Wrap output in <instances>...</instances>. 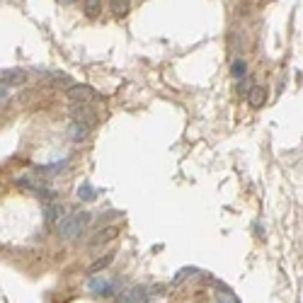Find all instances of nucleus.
<instances>
[{
	"label": "nucleus",
	"instance_id": "4",
	"mask_svg": "<svg viewBox=\"0 0 303 303\" xmlns=\"http://www.w3.org/2000/svg\"><path fill=\"white\" fill-rule=\"evenodd\" d=\"M24 82H27V73L22 68H5L0 73V85L12 88V85H24Z\"/></svg>",
	"mask_w": 303,
	"mask_h": 303
},
{
	"label": "nucleus",
	"instance_id": "10",
	"mask_svg": "<svg viewBox=\"0 0 303 303\" xmlns=\"http://www.w3.org/2000/svg\"><path fill=\"white\" fill-rule=\"evenodd\" d=\"M44 218H46V224L48 226H54V224H61L64 221V206L61 204H48L46 208H44Z\"/></svg>",
	"mask_w": 303,
	"mask_h": 303
},
{
	"label": "nucleus",
	"instance_id": "11",
	"mask_svg": "<svg viewBox=\"0 0 303 303\" xmlns=\"http://www.w3.org/2000/svg\"><path fill=\"white\" fill-rule=\"evenodd\" d=\"M112 262H114V252H107L104 257H100V260H95V262H92V264L88 267V272H90L92 276H95V274H102V272L107 270V267H110Z\"/></svg>",
	"mask_w": 303,
	"mask_h": 303
},
{
	"label": "nucleus",
	"instance_id": "2",
	"mask_svg": "<svg viewBox=\"0 0 303 303\" xmlns=\"http://www.w3.org/2000/svg\"><path fill=\"white\" fill-rule=\"evenodd\" d=\"M70 116H73V122L95 124V110L90 107V102H73L70 104Z\"/></svg>",
	"mask_w": 303,
	"mask_h": 303
},
{
	"label": "nucleus",
	"instance_id": "1",
	"mask_svg": "<svg viewBox=\"0 0 303 303\" xmlns=\"http://www.w3.org/2000/svg\"><path fill=\"white\" fill-rule=\"evenodd\" d=\"M92 221V214L90 211H76V214H68L64 216V221L58 224V236L61 240H73L82 233V228Z\"/></svg>",
	"mask_w": 303,
	"mask_h": 303
},
{
	"label": "nucleus",
	"instance_id": "3",
	"mask_svg": "<svg viewBox=\"0 0 303 303\" xmlns=\"http://www.w3.org/2000/svg\"><path fill=\"white\" fill-rule=\"evenodd\" d=\"M66 97H68L70 102H90V100L97 95L90 85H68V88H66Z\"/></svg>",
	"mask_w": 303,
	"mask_h": 303
},
{
	"label": "nucleus",
	"instance_id": "17",
	"mask_svg": "<svg viewBox=\"0 0 303 303\" xmlns=\"http://www.w3.org/2000/svg\"><path fill=\"white\" fill-rule=\"evenodd\" d=\"M8 95H10V88L8 85H0V100H2V104L8 102Z\"/></svg>",
	"mask_w": 303,
	"mask_h": 303
},
{
	"label": "nucleus",
	"instance_id": "7",
	"mask_svg": "<svg viewBox=\"0 0 303 303\" xmlns=\"http://www.w3.org/2000/svg\"><path fill=\"white\" fill-rule=\"evenodd\" d=\"M116 236H119V228H116V226H110V228H102V230L97 233L95 238L90 240V248H102V245H107V242H112V240H116Z\"/></svg>",
	"mask_w": 303,
	"mask_h": 303
},
{
	"label": "nucleus",
	"instance_id": "8",
	"mask_svg": "<svg viewBox=\"0 0 303 303\" xmlns=\"http://www.w3.org/2000/svg\"><path fill=\"white\" fill-rule=\"evenodd\" d=\"M90 128H92V124H82V122H73V124L68 126V136H70V141H76V144H80V141H85V138H88Z\"/></svg>",
	"mask_w": 303,
	"mask_h": 303
},
{
	"label": "nucleus",
	"instance_id": "5",
	"mask_svg": "<svg viewBox=\"0 0 303 303\" xmlns=\"http://www.w3.org/2000/svg\"><path fill=\"white\" fill-rule=\"evenodd\" d=\"M88 288L95 294V296H110L114 291V284L110 282V279H104V276H92L90 282H88Z\"/></svg>",
	"mask_w": 303,
	"mask_h": 303
},
{
	"label": "nucleus",
	"instance_id": "13",
	"mask_svg": "<svg viewBox=\"0 0 303 303\" xmlns=\"http://www.w3.org/2000/svg\"><path fill=\"white\" fill-rule=\"evenodd\" d=\"M230 73H233V78L238 80V82H242V80L248 78V64L242 58H236L233 66H230Z\"/></svg>",
	"mask_w": 303,
	"mask_h": 303
},
{
	"label": "nucleus",
	"instance_id": "12",
	"mask_svg": "<svg viewBox=\"0 0 303 303\" xmlns=\"http://www.w3.org/2000/svg\"><path fill=\"white\" fill-rule=\"evenodd\" d=\"M82 12H85V17H90V20H97V17L102 15V2L100 0H85Z\"/></svg>",
	"mask_w": 303,
	"mask_h": 303
},
{
	"label": "nucleus",
	"instance_id": "6",
	"mask_svg": "<svg viewBox=\"0 0 303 303\" xmlns=\"http://www.w3.org/2000/svg\"><path fill=\"white\" fill-rule=\"evenodd\" d=\"M146 298H148V291L144 286H131L119 294V303H146Z\"/></svg>",
	"mask_w": 303,
	"mask_h": 303
},
{
	"label": "nucleus",
	"instance_id": "18",
	"mask_svg": "<svg viewBox=\"0 0 303 303\" xmlns=\"http://www.w3.org/2000/svg\"><path fill=\"white\" fill-rule=\"evenodd\" d=\"M61 2H73V0H61Z\"/></svg>",
	"mask_w": 303,
	"mask_h": 303
},
{
	"label": "nucleus",
	"instance_id": "16",
	"mask_svg": "<svg viewBox=\"0 0 303 303\" xmlns=\"http://www.w3.org/2000/svg\"><path fill=\"white\" fill-rule=\"evenodd\" d=\"M216 301L218 303H240L230 291H216Z\"/></svg>",
	"mask_w": 303,
	"mask_h": 303
},
{
	"label": "nucleus",
	"instance_id": "15",
	"mask_svg": "<svg viewBox=\"0 0 303 303\" xmlns=\"http://www.w3.org/2000/svg\"><path fill=\"white\" fill-rule=\"evenodd\" d=\"M78 196H80V199H85V202H90V199H95V190H92L90 184H80V187H78Z\"/></svg>",
	"mask_w": 303,
	"mask_h": 303
},
{
	"label": "nucleus",
	"instance_id": "14",
	"mask_svg": "<svg viewBox=\"0 0 303 303\" xmlns=\"http://www.w3.org/2000/svg\"><path fill=\"white\" fill-rule=\"evenodd\" d=\"M112 12H114V17H126L128 0H112Z\"/></svg>",
	"mask_w": 303,
	"mask_h": 303
},
{
	"label": "nucleus",
	"instance_id": "9",
	"mask_svg": "<svg viewBox=\"0 0 303 303\" xmlns=\"http://www.w3.org/2000/svg\"><path fill=\"white\" fill-rule=\"evenodd\" d=\"M248 97H250V100H248V102H250V107L260 110V107L267 102V88H264V85H255V88L248 92Z\"/></svg>",
	"mask_w": 303,
	"mask_h": 303
}]
</instances>
